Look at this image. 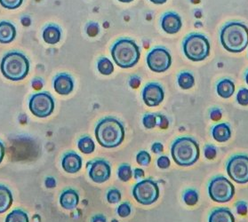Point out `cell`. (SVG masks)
Listing matches in <instances>:
<instances>
[{
    "label": "cell",
    "mask_w": 248,
    "mask_h": 222,
    "mask_svg": "<svg viewBox=\"0 0 248 222\" xmlns=\"http://www.w3.org/2000/svg\"><path fill=\"white\" fill-rule=\"evenodd\" d=\"M236 208H237V212L239 215L245 216L248 213V204L244 201H238L236 204Z\"/></svg>",
    "instance_id": "obj_39"
},
{
    "label": "cell",
    "mask_w": 248,
    "mask_h": 222,
    "mask_svg": "<svg viewBox=\"0 0 248 222\" xmlns=\"http://www.w3.org/2000/svg\"><path fill=\"white\" fill-rule=\"evenodd\" d=\"M227 174L229 177L238 184L248 182V156L236 155L227 163Z\"/></svg>",
    "instance_id": "obj_9"
},
{
    "label": "cell",
    "mask_w": 248,
    "mask_h": 222,
    "mask_svg": "<svg viewBox=\"0 0 248 222\" xmlns=\"http://www.w3.org/2000/svg\"><path fill=\"white\" fill-rule=\"evenodd\" d=\"M133 195L135 200L140 205L150 206L159 197V188L155 180L151 179H142L133 189Z\"/></svg>",
    "instance_id": "obj_8"
},
{
    "label": "cell",
    "mask_w": 248,
    "mask_h": 222,
    "mask_svg": "<svg viewBox=\"0 0 248 222\" xmlns=\"http://www.w3.org/2000/svg\"><path fill=\"white\" fill-rule=\"evenodd\" d=\"M237 102L241 106L248 105V88H240L237 93Z\"/></svg>",
    "instance_id": "obj_32"
},
{
    "label": "cell",
    "mask_w": 248,
    "mask_h": 222,
    "mask_svg": "<svg viewBox=\"0 0 248 222\" xmlns=\"http://www.w3.org/2000/svg\"><path fill=\"white\" fill-rule=\"evenodd\" d=\"M120 2H123V3H130V2H132L133 0H119Z\"/></svg>",
    "instance_id": "obj_53"
},
{
    "label": "cell",
    "mask_w": 248,
    "mask_h": 222,
    "mask_svg": "<svg viewBox=\"0 0 248 222\" xmlns=\"http://www.w3.org/2000/svg\"><path fill=\"white\" fill-rule=\"evenodd\" d=\"M31 85L35 90H41L43 87V81L40 78H34Z\"/></svg>",
    "instance_id": "obj_44"
},
{
    "label": "cell",
    "mask_w": 248,
    "mask_h": 222,
    "mask_svg": "<svg viewBox=\"0 0 248 222\" xmlns=\"http://www.w3.org/2000/svg\"><path fill=\"white\" fill-rule=\"evenodd\" d=\"M165 97L164 89L158 83H149L142 90L143 102L149 107H156Z\"/></svg>",
    "instance_id": "obj_13"
},
{
    "label": "cell",
    "mask_w": 248,
    "mask_h": 222,
    "mask_svg": "<svg viewBox=\"0 0 248 222\" xmlns=\"http://www.w3.org/2000/svg\"><path fill=\"white\" fill-rule=\"evenodd\" d=\"M157 166L160 169H168L170 166V159L168 158V157L166 156H161L160 157L157 158Z\"/></svg>",
    "instance_id": "obj_40"
},
{
    "label": "cell",
    "mask_w": 248,
    "mask_h": 222,
    "mask_svg": "<svg viewBox=\"0 0 248 222\" xmlns=\"http://www.w3.org/2000/svg\"><path fill=\"white\" fill-rule=\"evenodd\" d=\"M208 222H235V218L228 208L220 207L211 212Z\"/></svg>",
    "instance_id": "obj_19"
},
{
    "label": "cell",
    "mask_w": 248,
    "mask_h": 222,
    "mask_svg": "<svg viewBox=\"0 0 248 222\" xmlns=\"http://www.w3.org/2000/svg\"><path fill=\"white\" fill-rule=\"evenodd\" d=\"M200 146L190 137H181L176 139L171 148L173 161L180 166L193 165L200 158Z\"/></svg>",
    "instance_id": "obj_3"
},
{
    "label": "cell",
    "mask_w": 248,
    "mask_h": 222,
    "mask_svg": "<svg viewBox=\"0 0 248 222\" xmlns=\"http://www.w3.org/2000/svg\"><path fill=\"white\" fill-rule=\"evenodd\" d=\"M82 163L83 161L80 156L75 152H68L62 157V165L65 172L69 174H76L82 168Z\"/></svg>",
    "instance_id": "obj_16"
},
{
    "label": "cell",
    "mask_w": 248,
    "mask_h": 222,
    "mask_svg": "<svg viewBox=\"0 0 248 222\" xmlns=\"http://www.w3.org/2000/svg\"><path fill=\"white\" fill-rule=\"evenodd\" d=\"M107 200L109 204H118L121 200V193L116 189L108 190L107 193Z\"/></svg>",
    "instance_id": "obj_33"
},
{
    "label": "cell",
    "mask_w": 248,
    "mask_h": 222,
    "mask_svg": "<svg viewBox=\"0 0 248 222\" xmlns=\"http://www.w3.org/2000/svg\"><path fill=\"white\" fill-rule=\"evenodd\" d=\"M16 36V27L8 22H0V43L9 44Z\"/></svg>",
    "instance_id": "obj_20"
},
{
    "label": "cell",
    "mask_w": 248,
    "mask_h": 222,
    "mask_svg": "<svg viewBox=\"0 0 248 222\" xmlns=\"http://www.w3.org/2000/svg\"><path fill=\"white\" fill-rule=\"evenodd\" d=\"M147 64L154 72H165L172 64V57L168 49L157 46L151 50L147 55Z\"/></svg>",
    "instance_id": "obj_11"
},
{
    "label": "cell",
    "mask_w": 248,
    "mask_h": 222,
    "mask_svg": "<svg viewBox=\"0 0 248 222\" xmlns=\"http://www.w3.org/2000/svg\"><path fill=\"white\" fill-rule=\"evenodd\" d=\"M132 176H133V171L129 164L124 163L119 166L118 170V177L121 181L126 182L131 179Z\"/></svg>",
    "instance_id": "obj_28"
},
{
    "label": "cell",
    "mask_w": 248,
    "mask_h": 222,
    "mask_svg": "<svg viewBox=\"0 0 248 222\" xmlns=\"http://www.w3.org/2000/svg\"><path fill=\"white\" fill-rule=\"evenodd\" d=\"M183 49L189 60L202 61L210 54V42L203 34L190 33L184 39Z\"/></svg>",
    "instance_id": "obj_6"
},
{
    "label": "cell",
    "mask_w": 248,
    "mask_h": 222,
    "mask_svg": "<svg viewBox=\"0 0 248 222\" xmlns=\"http://www.w3.org/2000/svg\"><path fill=\"white\" fill-rule=\"evenodd\" d=\"M79 203V195L74 190H66L61 194L60 205L65 210H73Z\"/></svg>",
    "instance_id": "obj_17"
},
{
    "label": "cell",
    "mask_w": 248,
    "mask_h": 222,
    "mask_svg": "<svg viewBox=\"0 0 248 222\" xmlns=\"http://www.w3.org/2000/svg\"><path fill=\"white\" fill-rule=\"evenodd\" d=\"M136 161L142 166H148L151 163V155L147 151L141 150L139 152L136 156Z\"/></svg>",
    "instance_id": "obj_30"
},
{
    "label": "cell",
    "mask_w": 248,
    "mask_h": 222,
    "mask_svg": "<svg viewBox=\"0 0 248 222\" xmlns=\"http://www.w3.org/2000/svg\"><path fill=\"white\" fill-rule=\"evenodd\" d=\"M184 203L189 206H193L197 205L199 201V194L194 190H187L184 193Z\"/></svg>",
    "instance_id": "obj_29"
},
{
    "label": "cell",
    "mask_w": 248,
    "mask_h": 222,
    "mask_svg": "<svg viewBox=\"0 0 248 222\" xmlns=\"http://www.w3.org/2000/svg\"><path fill=\"white\" fill-rule=\"evenodd\" d=\"M216 91L219 96L223 99L232 97L235 92V84L229 78H223L218 82L216 86Z\"/></svg>",
    "instance_id": "obj_21"
},
{
    "label": "cell",
    "mask_w": 248,
    "mask_h": 222,
    "mask_svg": "<svg viewBox=\"0 0 248 222\" xmlns=\"http://www.w3.org/2000/svg\"><path fill=\"white\" fill-rule=\"evenodd\" d=\"M91 222H107V220L105 216H103L102 214H98L93 217Z\"/></svg>",
    "instance_id": "obj_47"
},
{
    "label": "cell",
    "mask_w": 248,
    "mask_h": 222,
    "mask_svg": "<svg viewBox=\"0 0 248 222\" xmlns=\"http://www.w3.org/2000/svg\"><path fill=\"white\" fill-rule=\"evenodd\" d=\"M45 184H46V188L53 189V188H55V186H56V181H55V179L53 178V177H47V178L46 179Z\"/></svg>",
    "instance_id": "obj_45"
},
{
    "label": "cell",
    "mask_w": 248,
    "mask_h": 222,
    "mask_svg": "<svg viewBox=\"0 0 248 222\" xmlns=\"http://www.w3.org/2000/svg\"><path fill=\"white\" fill-rule=\"evenodd\" d=\"M150 1L156 5H162V4H165L168 0H150Z\"/></svg>",
    "instance_id": "obj_50"
},
{
    "label": "cell",
    "mask_w": 248,
    "mask_h": 222,
    "mask_svg": "<svg viewBox=\"0 0 248 222\" xmlns=\"http://www.w3.org/2000/svg\"><path fill=\"white\" fill-rule=\"evenodd\" d=\"M133 175L135 177V179H140L144 177V171L142 169L136 168L133 172Z\"/></svg>",
    "instance_id": "obj_46"
},
{
    "label": "cell",
    "mask_w": 248,
    "mask_h": 222,
    "mask_svg": "<svg viewBox=\"0 0 248 222\" xmlns=\"http://www.w3.org/2000/svg\"><path fill=\"white\" fill-rule=\"evenodd\" d=\"M183 27L182 18L174 12L166 13L161 18V28L168 34L173 35L180 31Z\"/></svg>",
    "instance_id": "obj_14"
},
{
    "label": "cell",
    "mask_w": 248,
    "mask_h": 222,
    "mask_svg": "<svg viewBox=\"0 0 248 222\" xmlns=\"http://www.w3.org/2000/svg\"><path fill=\"white\" fill-rule=\"evenodd\" d=\"M213 138L218 142H225L232 137V128L226 123L217 124L212 128Z\"/></svg>",
    "instance_id": "obj_18"
},
{
    "label": "cell",
    "mask_w": 248,
    "mask_h": 222,
    "mask_svg": "<svg viewBox=\"0 0 248 222\" xmlns=\"http://www.w3.org/2000/svg\"><path fill=\"white\" fill-rule=\"evenodd\" d=\"M118 214L119 217L121 218H126V217L129 216L131 214V211H132V207L130 206L128 203L124 202L123 204H121L120 206L118 207Z\"/></svg>",
    "instance_id": "obj_35"
},
{
    "label": "cell",
    "mask_w": 248,
    "mask_h": 222,
    "mask_svg": "<svg viewBox=\"0 0 248 222\" xmlns=\"http://www.w3.org/2000/svg\"><path fill=\"white\" fill-rule=\"evenodd\" d=\"M245 79H246V82H247V84L248 85V70L246 72V75H245Z\"/></svg>",
    "instance_id": "obj_52"
},
{
    "label": "cell",
    "mask_w": 248,
    "mask_h": 222,
    "mask_svg": "<svg viewBox=\"0 0 248 222\" xmlns=\"http://www.w3.org/2000/svg\"><path fill=\"white\" fill-rule=\"evenodd\" d=\"M87 169L90 179L95 183H103L107 181L111 175L109 163L103 159L87 163Z\"/></svg>",
    "instance_id": "obj_12"
},
{
    "label": "cell",
    "mask_w": 248,
    "mask_h": 222,
    "mask_svg": "<svg viewBox=\"0 0 248 222\" xmlns=\"http://www.w3.org/2000/svg\"><path fill=\"white\" fill-rule=\"evenodd\" d=\"M62 38V30L56 25H48L45 28L43 38L46 43L55 44L58 43Z\"/></svg>",
    "instance_id": "obj_23"
},
{
    "label": "cell",
    "mask_w": 248,
    "mask_h": 222,
    "mask_svg": "<svg viewBox=\"0 0 248 222\" xmlns=\"http://www.w3.org/2000/svg\"><path fill=\"white\" fill-rule=\"evenodd\" d=\"M204 155H205V158L212 160L215 159L216 156H217V148L216 147L213 145H205V149H204Z\"/></svg>",
    "instance_id": "obj_37"
},
{
    "label": "cell",
    "mask_w": 248,
    "mask_h": 222,
    "mask_svg": "<svg viewBox=\"0 0 248 222\" xmlns=\"http://www.w3.org/2000/svg\"><path fill=\"white\" fill-rule=\"evenodd\" d=\"M200 1H201V0H190V2H191L192 4H195V5H196V4H199V3H200Z\"/></svg>",
    "instance_id": "obj_51"
},
{
    "label": "cell",
    "mask_w": 248,
    "mask_h": 222,
    "mask_svg": "<svg viewBox=\"0 0 248 222\" xmlns=\"http://www.w3.org/2000/svg\"><path fill=\"white\" fill-rule=\"evenodd\" d=\"M110 52L114 61L122 69L132 68L140 60V47L129 38L118 40L112 45Z\"/></svg>",
    "instance_id": "obj_4"
},
{
    "label": "cell",
    "mask_w": 248,
    "mask_h": 222,
    "mask_svg": "<svg viewBox=\"0 0 248 222\" xmlns=\"http://www.w3.org/2000/svg\"><path fill=\"white\" fill-rule=\"evenodd\" d=\"M142 124L147 129H152L156 125V115L149 114L144 115L142 118Z\"/></svg>",
    "instance_id": "obj_31"
},
{
    "label": "cell",
    "mask_w": 248,
    "mask_h": 222,
    "mask_svg": "<svg viewBox=\"0 0 248 222\" xmlns=\"http://www.w3.org/2000/svg\"><path fill=\"white\" fill-rule=\"evenodd\" d=\"M78 147L84 154H92L95 149L94 142L89 136H84L80 138L78 141Z\"/></svg>",
    "instance_id": "obj_25"
},
{
    "label": "cell",
    "mask_w": 248,
    "mask_h": 222,
    "mask_svg": "<svg viewBox=\"0 0 248 222\" xmlns=\"http://www.w3.org/2000/svg\"><path fill=\"white\" fill-rule=\"evenodd\" d=\"M30 110L38 118H46L54 112V100L48 92H38L30 100Z\"/></svg>",
    "instance_id": "obj_10"
},
{
    "label": "cell",
    "mask_w": 248,
    "mask_h": 222,
    "mask_svg": "<svg viewBox=\"0 0 248 222\" xmlns=\"http://www.w3.org/2000/svg\"><path fill=\"white\" fill-rule=\"evenodd\" d=\"M97 69L101 74H103L104 76H108L113 72L114 66L108 58L103 56L98 60Z\"/></svg>",
    "instance_id": "obj_26"
},
{
    "label": "cell",
    "mask_w": 248,
    "mask_h": 222,
    "mask_svg": "<svg viewBox=\"0 0 248 222\" xmlns=\"http://www.w3.org/2000/svg\"><path fill=\"white\" fill-rule=\"evenodd\" d=\"M95 137L98 143L107 148L119 146L124 139V127L114 118H105L95 127Z\"/></svg>",
    "instance_id": "obj_2"
},
{
    "label": "cell",
    "mask_w": 248,
    "mask_h": 222,
    "mask_svg": "<svg viewBox=\"0 0 248 222\" xmlns=\"http://www.w3.org/2000/svg\"><path fill=\"white\" fill-rule=\"evenodd\" d=\"M6 222H29V217L25 211L16 209L6 216Z\"/></svg>",
    "instance_id": "obj_27"
},
{
    "label": "cell",
    "mask_w": 248,
    "mask_h": 222,
    "mask_svg": "<svg viewBox=\"0 0 248 222\" xmlns=\"http://www.w3.org/2000/svg\"><path fill=\"white\" fill-rule=\"evenodd\" d=\"M55 92L61 95H68L74 89V82L69 74L62 73L55 76L54 80Z\"/></svg>",
    "instance_id": "obj_15"
},
{
    "label": "cell",
    "mask_w": 248,
    "mask_h": 222,
    "mask_svg": "<svg viewBox=\"0 0 248 222\" xmlns=\"http://www.w3.org/2000/svg\"><path fill=\"white\" fill-rule=\"evenodd\" d=\"M30 71V62L24 54L19 52L6 54L1 61L2 74L7 79L20 81L27 76Z\"/></svg>",
    "instance_id": "obj_5"
},
{
    "label": "cell",
    "mask_w": 248,
    "mask_h": 222,
    "mask_svg": "<svg viewBox=\"0 0 248 222\" xmlns=\"http://www.w3.org/2000/svg\"><path fill=\"white\" fill-rule=\"evenodd\" d=\"M87 35L89 36V37H96L98 34H99V31H100V27H99V24H98L97 22H90L89 23H87Z\"/></svg>",
    "instance_id": "obj_36"
},
{
    "label": "cell",
    "mask_w": 248,
    "mask_h": 222,
    "mask_svg": "<svg viewBox=\"0 0 248 222\" xmlns=\"http://www.w3.org/2000/svg\"><path fill=\"white\" fill-rule=\"evenodd\" d=\"M223 48L230 53H241L248 46V28L242 22H230L220 33Z\"/></svg>",
    "instance_id": "obj_1"
},
{
    "label": "cell",
    "mask_w": 248,
    "mask_h": 222,
    "mask_svg": "<svg viewBox=\"0 0 248 222\" xmlns=\"http://www.w3.org/2000/svg\"><path fill=\"white\" fill-rule=\"evenodd\" d=\"M222 117L221 109L218 108H213L210 110V118L213 121H219Z\"/></svg>",
    "instance_id": "obj_41"
},
{
    "label": "cell",
    "mask_w": 248,
    "mask_h": 222,
    "mask_svg": "<svg viewBox=\"0 0 248 222\" xmlns=\"http://www.w3.org/2000/svg\"><path fill=\"white\" fill-rule=\"evenodd\" d=\"M140 78L139 76H133L129 79V86L134 88V89H137L138 87H140Z\"/></svg>",
    "instance_id": "obj_42"
},
{
    "label": "cell",
    "mask_w": 248,
    "mask_h": 222,
    "mask_svg": "<svg viewBox=\"0 0 248 222\" xmlns=\"http://www.w3.org/2000/svg\"><path fill=\"white\" fill-rule=\"evenodd\" d=\"M23 0H0L1 6L7 9H16L20 7Z\"/></svg>",
    "instance_id": "obj_34"
},
{
    "label": "cell",
    "mask_w": 248,
    "mask_h": 222,
    "mask_svg": "<svg viewBox=\"0 0 248 222\" xmlns=\"http://www.w3.org/2000/svg\"><path fill=\"white\" fill-rule=\"evenodd\" d=\"M151 149L155 154H160V153L164 151V146L162 145V143H160V142H155L151 147Z\"/></svg>",
    "instance_id": "obj_43"
},
{
    "label": "cell",
    "mask_w": 248,
    "mask_h": 222,
    "mask_svg": "<svg viewBox=\"0 0 248 222\" xmlns=\"http://www.w3.org/2000/svg\"><path fill=\"white\" fill-rule=\"evenodd\" d=\"M5 154H6V150H5V147L4 144L0 141V163L3 161L4 157H5Z\"/></svg>",
    "instance_id": "obj_48"
},
{
    "label": "cell",
    "mask_w": 248,
    "mask_h": 222,
    "mask_svg": "<svg viewBox=\"0 0 248 222\" xmlns=\"http://www.w3.org/2000/svg\"><path fill=\"white\" fill-rule=\"evenodd\" d=\"M156 125L161 129H167L169 126V121L164 115H156Z\"/></svg>",
    "instance_id": "obj_38"
},
{
    "label": "cell",
    "mask_w": 248,
    "mask_h": 222,
    "mask_svg": "<svg viewBox=\"0 0 248 222\" xmlns=\"http://www.w3.org/2000/svg\"><path fill=\"white\" fill-rule=\"evenodd\" d=\"M13 201L11 190L4 185H0V214L11 208Z\"/></svg>",
    "instance_id": "obj_22"
},
{
    "label": "cell",
    "mask_w": 248,
    "mask_h": 222,
    "mask_svg": "<svg viewBox=\"0 0 248 222\" xmlns=\"http://www.w3.org/2000/svg\"><path fill=\"white\" fill-rule=\"evenodd\" d=\"M22 23L24 25V26H30L31 25V19H30V17L28 16H23L22 18Z\"/></svg>",
    "instance_id": "obj_49"
},
{
    "label": "cell",
    "mask_w": 248,
    "mask_h": 222,
    "mask_svg": "<svg viewBox=\"0 0 248 222\" xmlns=\"http://www.w3.org/2000/svg\"><path fill=\"white\" fill-rule=\"evenodd\" d=\"M211 199L216 203L230 202L235 195L234 185L223 176H217L212 179L208 187Z\"/></svg>",
    "instance_id": "obj_7"
},
{
    "label": "cell",
    "mask_w": 248,
    "mask_h": 222,
    "mask_svg": "<svg viewBox=\"0 0 248 222\" xmlns=\"http://www.w3.org/2000/svg\"><path fill=\"white\" fill-rule=\"evenodd\" d=\"M179 87L184 90H189L194 87V76L189 71H183L177 76Z\"/></svg>",
    "instance_id": "obj_24"
}]
</instances>
